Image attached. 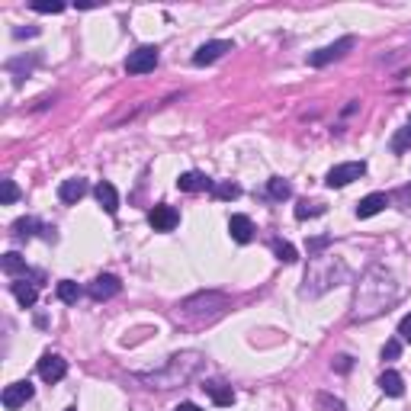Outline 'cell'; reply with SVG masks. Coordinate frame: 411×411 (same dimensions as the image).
<instances>
[{"label":"cell","instance_id":"obj_27","mask_svg":"<svg viewBox=\"0 0 411 411\" xmlns=\"http://www.w3.org/2000/svg\"><path fill=\"white\" fill-rule=\"evenodd\" d=\"M321 212H325V206H321V203H308V199H305V203L296 206V219H299V222L315 219V215H321Z\"/></svg>","mask_w":411,"mask_h":411},{"label":"cell","instance_id":"obj_26","mask_svg":"<svg viewBox=\"0 0 411 411\" xmlns=\"http://www.w3.org/2000/svg\"><path fill=\"white\" fill-rule=\"evenodd\" d=\"M36 228H39V222L32 219V215H26V219H17V222H13V234H17V238H32V234H36Z\"/></svg>","mask_w":411,"mask_h":411},{"label":"cell","instance_id":"obj_3","mask_svg":"<svg viewBox=\"0 0 411 411\" xmlns=\"http://www.w3.org/2000/svg\"><path fill=\"white\" fill-rule=\"evenodd\" d=\"M347 280H350V270H347V263L341 257H334V254H315L305 270L302 296H321V292L334 290V286H341Z\"/></svg>","mask_w":411,"mask_h":411},{"label":"cell","instance_id":"obj_33","mask_svg":"<svg viewBox=\"0 0 411 411\" xmlns=\"http://www.w3.org/2000/svg\"><path fill=\"white\" fill-rule=\"evenodd\" d=\"M32 10H36V13H61V10H65V3H32Z\"/></svg>","mask_w":411,"mask_h":411},{"label":"cell","instance_id":"obj_1","mask_svg":"<svg viewBox=\"0 0 411 411\" xmlns=\"http://www.w3.org/2000/svg\"><path fill=\"white\" fill-rule=\"evenodd\" d=\"M399 299V283L385 267H370L363 273V280L357 283V296H354V321H370V318L383 315L385 308Z\"/></svg>","mask_w":411,"mask_h":411},{"label":"cell","instance_id":"obj_11","mask_svg":"<svg viewBox=\"0 0 411 411\" xmlns=\"http://www.w3.org/2000/svg\"><path fill=\"white\" fill-rule=\"evenodd\" d=\"M148 222H151V228H154V232H174V228H177V222H180V212L174 209V206H168V203H158L148 212Z\"/></svg>","mask_w":411,"mask_h":411},{"label":"cell","instance_id":"obj_4","mask_svg":"<svg viewBox=\"0 0 411 411\" xmlns=\"http://www.w3.org/2000/svg\"><path fill=\"white\" fill-rule=\"evenodd\" d=\"M232 308V299L225 292H197L177 305V318L183 321H215Z\"/></svg>","mask_w":411,"mask_h":411},{"label":"cell","instance_id":"obj_22","mask_svg":"<svg viewBox=\"0 0 411 411\" xmlns=\"http://www.w3.org/2000/svg\"><path fill=\"white\" fill-rule=\"evenodd\" d=\"M55 292H58V299L65 302V305H77V299L84 296V290H81L74 280H61V283L55 286Z\"/></svg>","mask_w":411,"mask_h":411},{"label":"cell","instance_id":"obj_17","mask_svg":"<svg viewBox=\"0 0 411 411\" xmlns=\"http://www.w3.org/2000/svg\"><path fill=\"white\" fill-rule=\"evenodd\" d=\"M10 292L17 296V302L23 308H32L39 299V283H29V280H13L10 283Z\"/></svg>","mask_w":411,"mask_h":411},{"label":"cell","instance_id":"obj_9","mask_svg":"<svg viewBox=\"0 0 411 411\" xmlns=\"http://www.w3.org/2000/svg\"><path fill=\"white\" fill-rule=\"evenodd\" d=\"M119 290H122L119 277H112V273H100V277L87 286V296H90L94 302H106V299H112V296H119Z\"/></svg>","mask_w":411,"mask_h":411},{"label":"cell","instance_id":"obj_23","mask_svg":"<svg viewBox=\"0 0 411 411\" xmlns=\"http://www.w3.org/2000/svg\"><path fill=\"white\" fill-rule=\"evenodd\" d=\"M267 193H270V199H280V203H283V199L292 197V187L283 177H270V180H267Z\"/></svg>","mask_w":411,"mask_h":411},{"label":"cell","instance_id":"obj_37","mask_svg":"<svg viewBox=\"0 0 411 411\" xmlns=\"http://www.w3.org/2000/svg\"><path fill=\"white\" fill-rule=\"evenodd\" d=\"M174 411H199V405H193V402H180Z\"/></svg>","mask_w":411,"mask_h":411},{"label":"cell","instance_id":"obj_12","mask_svg":"<svg viewBox=\"0 0 411 411\" xmlns=\"http://www.w3.org/2000/svg\"><path fill=\"white\" fill-rule=\"evenodd\" d=\"M39 376H42L46 383H61L68 376V360L58 354H46L39 360Z\"/></svg>","mask_w":411,"mask_h":411},{"label":"cell","instance_id":"obj_5","mask_svg":"<svg viewBox=\"0 0 411 411\" xmlns=\"http://www.w3.org/2000/svg\"><path fill=\"white\" fill-rule=\"evenodd\" d=\"M354 46H357V39H354V36L337 39V42H331V46H325V48H318V52H312V55H308V65H312V68H325V65H331V61H337V58H344Z\"/></svg>","mask_w":411,"mask_h":411},{"label":"cell","instance_id":"obj_16","mask_svg":"<svg viewBox=\"0 0 411 411\" xmlns=\"http://www.w3.org/2000/svg\"><path fill=\"white\" fill-rule=\"evenodd\" d=\"M0 270L7 273V277H23V280H26V277H36V273L26 267V257H19L17 251H7L0 257Z\"/></svg>","mask_w":411,"mask_h":411},{"label":"cell","instance_id":"obj_18","mask_svg":"<svg viewBox=\"0 0 411 411\" xmlns=\"http://www.w3.org/2000/svg\"><path fill=\"white\" fill-rule=\"evenodd\" d=\"M203 392L212 399V405H219V408H228V405L234 402V392L232 385L219 383V379H209V383H203Z\"/></svg>","mask_w":411,"mask_h":411},{"label":"cell","instance_id":"obj_6","mask_svg":"<svg viewBox=\"0 0 411 411\" xmlns=\"http://www.w3.org/2000/svg\"><path fill=\"white\" fill-rule=\"evenodd\" d=\"M363 174H366V164H363V161H347V164H337V168L328 170L325 183H328L331 190H341V187H347V183L360 180Z\"/></svg>","mask_w":411,"mask_h":411},{"label":"cell","instance_id":"obj_28","mask_svg":"<svg viewBox=\"0 0 411 411\" xmlns=\"http://www.w3.org/2000/svg\"><path fill=\"white\" fill-rule=\"evenodd\" d=\"M315 402H318V408H325V411H344V402H341V399H331V395H325V392H318Z\"/></svg>","mask_w":411,"mask_h":411},{"label":"cell","instance_id":"obj_8","mask_svg":"<svg viewBox=\"0 0 411 411\" xmlns=\"http://www.w3.org/2000/svg\"><path fill=\"white\" fill-rule=\"evenodd\" d=\"M32 395H36L32 383H29V379H19V383H10L7 389H3V399H0V402H3L7 411H17V408H23Z\"/></svg>","mask_w":411,"mask_h":411},{"label":"cell","instance_id":"obj_31","mask_svg":"<svg viewBox=\"0 0 411 411\" xmlns=\"http://www.w3.org/2000/svg\"><path fill=\"white\" fill-rule=\"evenodd\" d=\"M328 244H331V238H328V234H321V238H312V241H308V257L321 254V251L328 248Z\"/></svg>","mask_w":411,"mask_h":411},{"label":"cell","instance_id":"obj_32","mask_svg":"<svg viewBox=\"0 0 411 411\" xmlns=\"http://www.w3.org/2000/svg\"><path fill=\"white\" fill-rule=\"evenodd\" d=\"M399 337H402V344H411V315L399 321Z\"/></svg>","mask_w":411,"mask_h":411},{"label":"cell","instance_id":"obj_15","mask_svg":"<svg viewBox=\"0 0 411 411\" xmlns=\"http://www.w3.org/2000/svg\"><path fill=\"white\" fill-rule=\"evenodd\" d=\"M228 234H232L238 244H251L254 241V222L248 215H232V219H228Z\"/></svg>","mask_w":411,"mask_h":411},{"label":"cell","instance_id":"obj_39","mask_svg":"<svg viewBox=\"0 0 411 411\" xmlns=\"http://www.w3.org/2000/svg\"><path fill=\"white\" fill-rule=\"evenodd\" d=\"M65 411H77V408H65Z\"/></svg>","mask_w":411,"mask_h":411},{"label":"cell","instance_id":"obj_21","mask_svg":"<svg viewBox=\"0 0 411 411\" xmlns=\"http://www.w3.org/2000/svg\"><path fill=\"white\" fill-rule=\"evenodd\" d=\"M379 389H383L385 395H392V399H402L405 395V383H402V376L395 373V370H385V373L379 376Z\"/></svg>","mask_w":411,"mask_h":411},{"label":"cell","instance_id":"obj_29","mask_svg":"<svg viewBox=\"0 0 411 411\" xmlns=\"http://www.w3.org/2000/svg\"><path fill=\"white\" fill-rule=\"evenodd\" d=\"M399 354H402V337H392L383 344V360H399Z\"/></svg>","mask_w":411,"mask_h":411},{"label":"cell","instance_id":"obj_34","mask_svg":"<svg viewBox=\"0 0 411 411\" xmlns=\"http://www.w3.org/2000/svg\"><path fill=\"white\" fill-rule=\"evenodd\" d=\"M405 145H411V126H408L405 132H399V139L392 141V148H395V151H405Z\"/></svg>","mask_w":411,"mask_h":411},{"label":"cell","instance_id":"obj_25","mask_svg":"<svg viewBox=\"0 0 411 411\" xmlns=\"http://www.w3.org/2000/svg\"><path fill=\"white\" fill-rule=\"evenodd\" d=\"M270 248H273V254H277V261H283V263H296V261H299V251H296L290 241H273Z\"/></svg>","mask_w":411,"mask_h":411},{"label":"cell","instance_id":"obj_13","mask_svg":"<svg viewBox=\"0 0 411 411\" xmlns=\"http://www.w3.org/2000/svg\"><path fill=\"white\" fill-rule=\"evenodd\" d=\"M389 203H392L389 193H370V197H363L360 203H357V219H373V215L383 212Z\"/></svg>","mask_w":411,"mask_h":411},{"label":"cell","instance_id":"obj_36","mask_svg":"<svg viewBox=\"0 0 411 411\" xmlns=\"http://www.w3.org/2000/svg\"><path fill=\"white\" fill-rule=\"evenodd\" d=\"M337 370L347 373V370H350V357H337Z\"/></svg>","mask_w":411,"mask_h":411},{"label":"cell","instance_id":"obj_10","mask_svg":"<svg viewBox=\"0 0 411 411\" xmlns=\"http://www.w3.org/2000/svg\"><path fill=\"white\" fill-rule=\"evenodd\" d=\"M232 42L228 39H212V42H206V46L197 48V55H193V65L197 68H206V65H212V61H219V58L225 55V52H232Z\"/></svg>","mask_w":411,"mask_h":411},{"label":"cell","instance_id":"obj_19","mask_svg":"<svg viewBox=\"0 0 411 411\" xmlns=\"http://www.w3.org/2000/svg\"><path fill=\"white\" fill-rule=\"evenodd\" d=\"M177 187L183 193H203V190H212V180L199 174V170H187V174H180L177 177Z\"/></svg>","mask_w":411,"mask_h":411},{"label":"cell","instance_id":"obj_20","mask_svg":"<svg viewBox=\"0 0 411 411\" xmlns=\"http://www.w3.org/2000/svg\"><path fill=\"white\" fill-rule=\"evenodd\" d=\"M94 197H97V203H100L110 215L119 212V193H116V187H112V183H106V180H103V183H97Z\"/></svg>","mask_w":411,"mask_h":411},{"label":"cell","instance_id":"obj_35","mask_svg":"<svg viewBox=\"0 0 411 411\" xmlns=\"http://www.w3.org/2000/svg\"><path fill=\"white\" fill-rule=\"evenodd\" d=\"M389 199H395V203H399V206L411 203V183H408V187H402V190H399V193H395V197H389Z\"/></svg>","mask_w":411,"mask_h":411},{"label":"cell","instance_id":"obj_30","mask_svg":"<svg viewBox=\"0 0 411 411\" xmlns=\"http://www.w3.org/2000/svg\"><path fill=\"white\" fill-rule=\"evenodd\" d=\"M0 187H3V206H10V203H17L19 199V190H17V183H13V180H0Z\"/></svg>","mask_w":411,"mask_h":411},{"label":"cell","instance_id":"obj_24","mask_svg":"<svg viewBox=\"0 0 411 411\" xmlns=\"http://www.w3.org/2000/svg\"><path fill=\"white\" fill-rule=\"evenodd\" d=\"M212 197L215 199H238L241 197V187L232 183V180H219V183H212Z\"/></svg>","mask_w":411,"mask_h":411},{"label":"cell","instance_id":"obj_14","mask_svg":"<svg viewBox=\"0 0 411 411\" xmlns=\"http://www.w3.org/2000/svg\"><path fill=\"white\" fill-rule=\"evenodd\" d=\"M87 180L84 177H71V180H65L61 187H58V197H61V203H68V206H74V203H81V199L87 197Z\"/></svg>","mask_w":411,"mask_h":411},{"label":"cell","instance_id":"obj_38","mask_svg":"<svg viewBox=\"0 0 411 411\" xmlns=\"http://www.w3.org/2000/svg\"><path fill=\"white\" fill-rule=\"evenodd\" d=\"M36 32H39V29H17L13 36H17V39H23V36H36Z\"/></svg>","mask_w":411,"mask_h":411},{"label":"cell","instance_id":"obj_7","mask_svg":"<svg viewBox=\"0 0 411 411\" xmlns=\"http://www.w3.org/2000/svg\"><path fill=\"white\" fill-rule=\"evenodd\" d=\"M158 46H141L135 48V52H129V58H126V71L129 74H148V71H154L158 68Z\"/></svg>","mask_w":411,"mask_h":411},{"label":"cell","instance_id":"obj_2","mask_svg":"<svg viewBox=\"0 0 411 411\" xmlns=\"http://www.w3.org/2000/svg\"><path fill=\"white\" fill-rule=\"evenodd\" d=\"M203 366H206V357L199 354V350H183V354L168 357V363L161 366V370H154V373H148V376H139V379L148 385V389H174V385L190 383Z\"/></svg>","mask_w":411,"mask_h":411}]
</instances>
